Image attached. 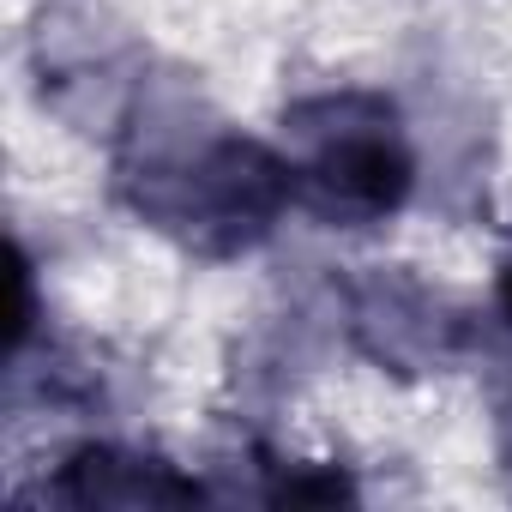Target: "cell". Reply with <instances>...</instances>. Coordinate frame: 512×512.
<instances>
[{"mask_svg": "<svg viewBox=\"0 0 512 512\" xmlns=\"http://www.w3.org/2000/svg\"><path fill=\"white\" fill-rule=\"evenodd\" d=\"M25 332H31V272L25 260H13V350L25 344Z\"/></svg>", "mask_w": 512, "mask_h": 512, "instance_id": "cell-3", "label": "cell"}, {"mask_svg": "<svg viewBox=\"0 0 512 512\" xmlns=\"http://www.w3.org/2000/svg\"><path fill=\"white\" fill-rule=\"evenodd\" d=\"M410 163L386 133H338L308 163V193L326 217H380L404 199Z\"/></svg>", "mask_w": 512, "mask_h": 512, "instance_id": "cell-1", "label": "cell"}, {"mask_svg": "<svg viewBox=\"0 0 512 512\" xmlns=\"http://www.w3.org/2000/svg\"><path fill=\"white\" fill-rule=\"evenodd\" d=\"M61 488L73 500H121V506H133V500H193L199 494V488L175 482L169 470H145V464L133 470V482H115V452H79L67 464Z\"/></svg>", "mask_w": 512, "mask_h": 512, "instance_id": "cell-2", "label": "cell"}, {"mask_svg": "<svg viewBox=\"0 0 512 512\" xmlns=\"http://www.w3.org/2000/svg\"><path fill=\"white\" fill-rule=\"evenodd\" d=\"M500 302H506V314H512V266H506V278H500Z\"/></svg>", "mask_w": 512, "mask_h": 512, "instance_id": "cell-4", "label": "cell"}]
</instances>
